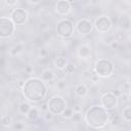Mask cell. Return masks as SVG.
<instances>
[{"label": "cell", "instance_id": "28", "mask_svg": "<svg viewBox=\"0 0 131 131\" xmlns=\"http://www.w3.org/2000/svg\"><path fill=\"white\" fill-rule=\"evenodd\" d=\"M54 116H55V115H53L52 113H50V112L48 111V112L45 113V115H44V119H45L47 122H52V121L54 120Z\"/></svg>", "mask_w": 131, "mask_h": 131}, {"label": "cell", "instance_id": "30", "mask_svg": "<svg viewBox=\"0 0 131 131\" xmlns=\"http://www.w3.org/2000/svg\"><path fill=\"white\" fill-rule=\"evenodd\" d=\"M33 71H34V69H33L32 66H26V67H25V73H26V74L31 75V74L33 73Z\"/></svg>", "mask_w": 131, "mask_h": 131}, {"label": "cell", "instance_id": "35", "mask_svg": "<svg viewBox=\"0 0 131 131\" xmlns=\"http://www.w3.org/2000/svg\"><path fill=\"white\" fill-rule=\"evenodd\" d=\"M83 76H84L85 78L90 79V78H91V76H92V73H91L90 71H85V72H84V74H83Z\"/></svg>", "mask_w": 131, "mask_h": 131}, {"label": "cell", "instance_id": "13", "mask_svg": "<svg viewBox=\"0 0 131 131\" xmlns=\"http://www.w3.org/2000/svg\"><path fill=\"white\" fill-rule=\"evenodd\" d=\"M118 26L124 31H129L131 28L130 16L127 14H123L122 16H119V25Z\"/></svg>", "mask_w": 131, "mask_h": 131}, {"label": "cell", "instance_id": "12", "mask_svg": "<svg viewBox=\"0 0 131 131\" xmlns=\"http://www.w3.org/2000/svg\"><path fill=\"white\" fill-rule=\"evenodd\" d=\"M77 54L80 58H89L92 54V47L88 44H81L77 48Z\"/></svg>", "mask_w": 131, "mask_h": 131}, {"label": "cell", "instance_id": "31", "mask_svg": "<svg viewBox=\"0 0 131 131\" xmlns=\"http://www.w3.org/2000/svg\"><path fill=\"white\" fill-rule=\"evenodd\" d=\"M16 3H17V1H15V0H13V1H10V0H6V1H4V4L7 5L8 7H9V6H13V5H15Z\"/></svg>", "mask_w": 131, "mask_h": 131}, {"label": "cell", "instance_id": "9", "mask_svg": "<svg viewBox=\"0 0 131 131\" xmlns=\"http://www.w3.org/2000/svg\"><path fill=\"white\" fill-rule=\"evenodd\" d=\"M75 30L81 36H87L93 31V24L88 18H81L76 23Z\"/></svg>", "mask_w": 131, "mask_h": 131}, {"label": "cell", "instance_id": "32", "mask_svg": "<svg viewBox=\"0 0 131 131\" xmlns=\"http://www.w3.org/2000/svg\"><path fill=\"white\" fill-rule=\"evenodd\" d=\"M66 81H58L57 82V88H59L60 90H62L64 87H66Z\"/></svg>", "mask_w": 131, "mask_h": 131}, {"label": "cell", "instance_id": "21", "mask_svg": "<svg viewBox=\"0 0 131 131\" xmlns=\"http://www.w3.org/2000/svg\"><path fill=\"white\" fill-rule=\"evenodd\" d=\"M13 123V120H12V117L10 115H4L1 117L0 119V124L4 127H8L10 126L11 124Z\"/></svg>", "mask_w": 131, "mask_h": 131}, {"label": "cell", "instance_id": "33", "mask_svg": "<svg viewBox=\"0 0 131 131\" xmlns=\"http://www.w3.org/2000/svg\"><path fill=\"white\" fill-rule=\"evenodd\" d=\"M40 110L42 111V112H48V105H47V102H43L42 104H41V106H40Z\"/></svg>", "mask_w": 131, "mask_h": 131}, {"label": "cell", "instance_id": "22", "mask_svg": "<svg viewBox=\"0 0 131 131\" xmlns=\"http://www.w3.org/2000/svg\"><path fill=\"white\" fill-rule=\"evenodd\" d=\"M23 48H24V46H23V44H20V43H18V44H15L11 49H10V51H9V54L11 55V56H15V55H17L19 52H21L23 51Z\"/></svg>", "mask_w": 131, "mask_h": 131}, {"label": "cell", "instance_id": "37", "mask_svg": "<svg viewBox=\"0 0 131 131\" xmlns=\"http://www.w3.org/2000/svg\"><path fill=\"white\" fill-rule=\"evenodd\" d=\"M5 64V59L3 57H0V67H3Z\"/></svg>", "mask_w": 131, "mask_h": 131}, {"label": "cell", "instance_id": "14", "mask_svg": "<svg viewBox=\"0 0 131 131\" xmlns=\"http://www.w3.org/2000/svg\"><path fill=\"white\" fill-rule=\"evenodd\" d=\"M75 95L79 98H85L88 95V88L85 84L80 83L75 87Z\"/></svg>", "mask_w": 131, "mask_h": 131}, {"label": "cell", "instance_id": "26", "mask_svg": "<svg viewBox=\"0 0 131 131\" xmlns=\"http://www.w3.org/2000/svg\"><path fill=\"white\" fill-rule=\"evenodd\" d=\"M25 129V125L21 122H16L13 124V130L15 131H23Z\"/></svg>", "mask_w": 131, "mask_h": 131}, {"label": "cell", "instance_id": "36", "mask_svg": "<svg viewBox=\"0 0 131 131\" xmlns=\"http://www.w3.org/2000/svg\"><path fill=\"white\" fill-rule=\"evenodd\" d=\"M28 3L29 4H32V5H37V4H40L41 1H39V0H37V1H31V0H29Z\"/></svg>", "mask_w": 131, "mask_h": 131}, {"label": "cell", "instance_id": "7", "mask_svg": "<svg viewBox=\"0 0 131 131\" xmlns=\"http://www.w3.org/2000/svg\"><path fill=\"white\" fill-rule=\"evenodd\" d=\"M118 102H119V98L112 91L105 92L100 96V104H101V106L103 108H105L106 111H108V112L114 110L115 107H117Z\"/></svg>", "mask_w": 131, "mask_h": 131}, {"label": "cell", "instance_id": "6", "mask_svg": "<svg viewBox=\"0 0 131 131\" xmlns=\"http://www.w3.org/2000/svg\"><path fill=\"white\" fill-rule=\"evenodd\" d=\"M15 32V25L9 17L0 16V38L6 39L11 37Z\"/></svg>", "mask_w": 131, "mask_h": 131}, {"label": "cell", "instance_id": "2", "mask_svg": "<svg viewBox=\"0 0 131 131\" xmlns=\"http://www.w3.org/2000/svg\"><path fill=\"white\" fill-rule=\"evenodd\" d=\"M110 112L101 105H92L84 115L85 123L93 129H101L108 123Z\"/></svg>", "mask_w": 131, "mask_h": 131}, {"label": "cell", "instance_id": "4", "mask_svg": "<svg viewBox=\"0 0 131 131\" xmlns=\"http://www.w3.org/2000/svg\"><path fill=\"white\" fill-rule=\"evenodd\" d=\"M47 105L48 111L53 115H61L67 107V101L62 96L54 95L47 101Z\"/></svg>", "mask_w": 131, "mask_h": 131}, {"label": "cell", "instance_id": "3", "mask_svg": "<svg viewBox=\"0 0 131 131\" xmlns=\"http://www.w3.org/2000/svg\"><path fill=\"white\" fill-rule=\"evenodd\" d=\"M114 63L107 58H99L94 66V74L98 78H108L114 73Z\"/></svg>", "mask_w": 131, "mask_h": 131}, {"label": "cell", "instance_id": "10", "mask_svg": "<svg viewBox=\"0 0 131 131\" xmlns=\"http://www.w3.org/2000/svg\"><path fill=\"white\" fill-rule=\"evenodd\" d=\"M28 17H29V13L26 9L24 8H15L11 11L10 13V19L12 20V23L15 25V26H20V25H24L27 20H28Z\"/></svg>", "mask_w": 131, "mask_h": 131}, {"label": "cell", "instance_id": "16", "mask_svg": "<svg viewBox=\"0 0 131 131\" xmlns=\"http://www.w3.org/2000/svg\"><path fill=\"white\" fill-rule=\"evenodd\" d=\"M53 63H54V66H55L56 69L63 71V69L66 68V66L68 63V60H67L66 56H63V55H57L53 59Z\"/></svg>", "mask_w": 131, "mask_h": 131}, {"label": "cell", "instance_id": "5", "mask_svg": "<svg viewBox=\"0 0 131 131\" xmlns=\"http://www.w3.org/2000/svg\"><path fill=\"white\" fill-rule=\"evenodd\" d=\"M75 27L74 24L68 19V18H62L57 21L56 25V34L61 37V38H70L73 33H74Z\"/></svg>", "mask_w": 131, "mask_h": 131}, {"label": "cell", "instance_id": "27", "mask_svg": "<svg viewBox=\"0 0 131 131\" xmlns=\"http://www.w3.org/2000/svg\"><path fill=\"white\" fill-rule=\"evenodd\" d=\"M108 45H110V48H111V49H113V50H117V49H119V47H120V42H118L117 40L114 39Z\"/></svg>", "mask_w": 131, "mask_h": 131}, {"label": "cell", "instance_id": "24", "mask_svg": "<svg viewBox=\"0 0 131 131\" xmlns=\"http://www.w3.org/2000/svg\"><path fill=\"white\" fill-rule=\"evenodd\" d=\"M71 120L75 123H79L82 120V112H74Z\"/></svg>", "mask_w": 131, "mask_h": 131}, {"label": "cell", "instance_id": "1", "mask_svg": "<svg viewBox=\"0 0 131 131\" xmlns=\"http://www.w3.org/2000/svg\"><path fill=\"white\" fill-rule=\"evenodd\" d=\"M21 92L25 98L31 102H39L47 94V85L38 77H31L26 80L21 86Z\"/></svg>", "mask_w": 131, "mask_h": 131}, {"label": "cell", "instance_id": "19", "mask_svg": "<svg viewBox=\"0 0 131 131\" xmlns=\"http://www.w3.org/2000/svg\"><path fill=\"white\" fill-rule=\"evenodd\" d=\"M122 118L127 123L131 122V106L127 105V106H125L123 108V111H122Z\"/></svg>", "mask_w": 131, "mask_h": 131}, {"label": "cell", "instance_id": "15", "mask_svg": "<svg viewBox=\"0 0 131 131\" xmlns=\"http://www.w3.org/2000/svg\"><path fill=\"white\" fill-rule=\"evenodd\" d=\"M43 82H52L55 79V74L51 69H44L41 73V78Z\"/></svg>", "mask_w": 131, "mask_h": 131}, {"label": "cell", "instance_id": "11", "mask_svg": "<svg viewBox=\"0 0 131 131\" xmlns=\"http://www.w3.org/2000/svg\"><path fill=\"white\" fill-rule=\"evenodd\" d=\"M71 9H72V5L70 3L69 0H59L56 2L55 4V12L58 14V15H68L70 12H71Z\"/></svg>", "mask_w": 131, "mask_h": 131}, {"label": "cell", "instance_id": "20", "mask_svg": "<svg viewBox=\"0 0 131 131\" xmlns=\"http://www.w3.org/2000/svg\"><path fill=\"white\" fill-rule=\"evenodd\" d=\"M31 107H32V105H31L28 101H23V102H20L19 105H18V111H19V113H20L21 115H27Z\"/></svg>", "mask_w": 131, "mask_h": 131}, {"label": "cell", "instance_id": "34", "mask_svg": "<svg viewBox=\"0 0 131 131\" xmlns=\"http://www.w3.org/2000/svg\"><path fill=\"white\" fill-rule=\"evenodd\" d=\"M90 80L93 82V83H97L98 81H99V78L95 75V74H92V76H91V78H90Z\"/></svg>", "mask_w": 131, "mask_h": 131}, {"label": "cell", "instance_id": "23", "mask_svg": "<svg viewBox=\"0 0 131 131\" xmlns=\"http://www.w3.org/2000/svg\"><path fill=\"white\" fill-rule=\"evenodd\" d=\"M74 114V111L72 107H66V110L61 113V116L64 118V119H71L72 116Z\"/></svg>", "mask_w": 131, "mask_h": 131}, {"label": "cell", "instance_id": "29", "mask_svg": "<svg viewBox=\"0 0 131 131\" xmlns=\"http://www.w3.org/2000/svg\"><path fill=\"white\" fill-rule=\"evenodd\" d=\"M39 56H40L41 58H46V57L48 56V51H47V50H46L45 48H42V49L40 50Z\"/></svg>", "mask_w": 131, "mask_h": 131}, {"label": "cell", "instance_id": "8", "mask_svg": "<svg viewBox=\"0 0 131 131\" xmlns=\"http://www.w3.org/2000/svg\"><path fill=\"white\" fill-rule=\"evenodd\" d=\"M112 24L110 17L106 15H99L96 17L93 24V29H95L98 33H107L112 29Z\"/></svg>", "mask_w": 131, "mask_h": 131}, {"label": "cell", "instance_id": "17", "mask_svg": "<svg viewBox=\"0 0 131 131\" xmlns=\"http://www.w3.org/2000/svg\"><path fill=\"white\" fill-rule=\"evenodd\" d=\"M26 117H27V119L29 121H36V120H38V118H39V110L37 107H35V106L31 107L30 111L28 112V114L26 115Z\"/></svg>", "mask_w": 131, "mask_h": 131}, {"label": "cell", "instance_id": "25", "mask_svg": "<svg viewBox=\"0 0 131 131\" xmlns=\"http://www.w3.org/2000/svg\"><path fill=\"white\" fill-rule=\"evenodd\" d=\"M74 71H75V64H73L72 62H68L66 68L63 69V72L66 74H72Z\"/></svg>", "mask_w": 131, "mask_h": 131}, {"label": "cell", "instance_id": "18", "mask_svg": "<svg viewBox=\"0 0 131 131\" xmlns=\"http://www.w3.org/2000/svg\"><path fill=\"white\" fill-rule=\"evenodd\" d=\"M108 123L112 125V126H119L121 124V117L120 115H118L117 113H110V116H108Z\"/></svg>", "mask_w": 131, "mask_h": 131}]
</instances>
